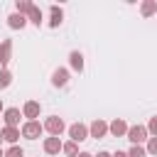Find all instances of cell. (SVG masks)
<instances>
[{"mask_svg":"<svg viewBox=\"0 0 157 157\" xmlns=\"http://www.w3.org/2000/svg\"><path fill=\"white\" fill-rule=\"evenodd\" d=\"M42 132H44V125L39 120H25V125L20 128V135L27 137V140H37Z\"/></svg>","mask_w":157,"mask_h":157,"instance_id":"cell-1","label":"cell"},{"mask_svg":"<svg viewBox=\"0 0 157 157\" xmlns=\"http://www.w3.org/2000/svg\"><path fill=\"white\" fill-rule=\"evenodd\" d=\"M42 125H44V130H47L52 137H61V132L66 130V125H64V120H61L59 115H49Z\"/></svg>","mask_w":157,"mask_h":157,"instance_id":"cell-2","label":"cell"},{"mask_svg":"<svg viewBox=\"0 0 157 157\" xmlns=\"http://www.w3.org/2000/svg\"><path fill=\"white\" fill-rule=\"evenodd\" d=\"M125 137H128L132 145H142V142H147V140H150V135H147V128H145V125H130V128H128V132H125Z\"/></svg>","mask_w":157,"mask_h":157,"instance_id":"cell-3","label":"cell"},{"mask_svg":"<svg viewBox=\"0 0 157 157\" xmlns=\"http://www.w3.org/2000/svg\"><path fill=\"white\" fill-rule=\"evenodd\" d=\"M69 137H71V142H83V140H88V125H83V123H74V125H69Z\"/></svg>","mask_w":157,"mask_h":157,"instance_id":"cell-4","label":"cell"},{"mask_svg":"<svg viewBox=\"0 0 157 157\" xmlns=\"http://www.w3.org/2000/svg\"><path fill=\"white\" fill-rule=\"evenodd\" d=\"M105 135H108V123H105V120H101V118H96V120L88 125V137L101 140V137H105Z\"/></svg>","mask_w":157,"mask_h":157,"instance_id":"cell-5","label":"cell"},{"mask_svg":"<svg viewBox=\"0 0 157 157\" xmlns=\"http://www.w3.org/2000/svg\"><path fill=\"white\" fill-rule=\"evenodd\" d=\"M20 118H22V110H20V108H5V110H2L5 128H17V125H20Z\"/></svg>","mask_w":157,"mask_h":157,"instance_id":"cell-6","label":"cell"},{"mask_svg":"<svg viewBox=\"0 0 157 157\" xmlns=\"http://www.w3.org/2000/svg\"><path fill=\"white\" fill-rule=\"evenodd\" d=\"M39 113H42L39 101H27V103L22 105V118H27V120H37Z\"/></svg>","mask_w":157,"mask_h":157,"instance_id":"cell-7","label":"cell"},{"mask_svg":"<svg viewBox=\"0 0 157 157\" xmlns=\"http://www.w3.org/2000/svg\"><path fill=\"white\" fill-rule=\"evenodd\" d=\"M128 128H130V125H128L123 118H115V120H110V123H108V132H110L113 137H125Z\"/></svg>","mask_w":157,"mask_h":157,"instance_id":"cell-8","label":"cell"},{"mask_svg":"<svg viewBox=\"0 0 157 157\" xmlns=\"http://www.w3.org/2000/svg\"><path fill=\"white\" fill-rule=\"evenodd\" d=\"M10 59H12V39H2L0 42V66L7 69Z\"/></svg>","mask_w":157,"mask_h":157,"instance_id":"cell-9","label":"cell"},{"mask_svg":"<svg viewBox=\"0 0 157 157\" xmlns=\"http://www.w3.org/2000/svg\"><path fill=\"white\" fill-rule=\"evenodd\" d=\"M61 145H64L61 137H52V135H49V137H44V145H42V147H44L47 155H59V152H61Z\"/></svg>","mask_w":157,"mask_h":157,"instance_id":"cell-10","label":"cell"},{"mask_svg":"<svg viewBox=\"0 0 157 157\" xmlns=\"http://www.w3.org/2000/svg\"><path fill=\"white\" fill-rule=\"evenodd\" d=\"M61 22H64V10H61L59 5H52V7H49V27L56 29Z\"/></svg>","mask_w":157,"mask_h":157,"instance_id":"cell-11","label":"cell"},{"mask_svg":"<svg viewBox=\"0 0 157 157\" xmlns=\"http://www.w3.org/2000/svg\"><path fill=\"white\" fill-rule=\"evenodd\" d=\"M52 83H54L56 88H64V86L69 83V71H66V69H54V74H52Z\"/></svg>","mask_w":157,"mask_h":157,"instance_id":"cell-12","label":"cell"},{"mask_svg":"<svg viewBox=\"0 0 157 157\" xmlns=\"http://www.w3.org/2000/svg\"><path fill=\"white\" fill-rule=\"evenodd\" d=\"M25 25H27V17H25V15H17V12H12V15L7 17V27H10V29H22Z\"/></svg>","mask_w":157,"mask_h":157,"instance_id":"cell-13","label":"cell"},{"mask_svg":"<svg viewBox=\"0 0 157 157\" xmlns=\"http://www.w3.org/2000/svg\"><path fill=\"white\" fill-rule=\"evenodd\" d=\"M69 64H71V69H74V71H78V74H81V71H83V54L74 49V52L69 54Z\"/></svg>","mask_w":157,"mask_h":157,"instance_id":"cell-14","label":"cell"},{"mask_svg":"<svg viewBox=\"0 0 157 157\" xmlns=\"http://www.w3.org/2000/svg\"><path fill=\"white\" fill-rule=\"evenodd\" d=\"M0 132H2V140H5V142L17 145V140H20V128H2Z\"/></svg>","mask_w":157,"mask_h":157,"instance_id":"cell-15","label":"cell"},{"mask_svg":"<svg viewBox=\"0 0 157 157\" xmlns=\"http://www.w3.org/2000/svg\"><path fill=\"white\" fill-rule=\"evenodd\" d=\"M140 15H142V17H152V15H157V2H155V0H145V2L140 5Z\"/></svg>","mask_w":157,"mask_h":157,"instance_id":"cell-16","label":"cell"},{"mask_svg":"<svg viewBox=\"0 0 157 157\" xmlns=\"http://www.w3.org/2000/svg\"><path fill=\"white\" fill-rule=\"evenodd\" d=\"M27 22H32L34 27H39V25L44 22V15H42V10H39L37 5H32V10H29V15H27Z\"/></svg>","mask_w":157,"mask_h":157,"instance_id":"cell-17","label":"cell"},{"mask_svg":"<svg viewBox=\"0 0 157 157\" xmlns=\"http://www.w3.org/2000/svg\"><path fill=\"white\" fill-rule=\"evenodd\" d=\"M32 5H34V2H29V0H17V2H15V12L27 17V15H29V10H32Z\"/></svg>","mask_w":157,"mask_h":157,"instance_id":"cell-18","label":"cell"},{"mask_svg":"<svg viewBox=\"0 0 157 157\" xmlns=\"http://www.w3.org/2000/svg\"><path fill=\"white\" fill-rule=\"evenodd\" d=\"M61 152H64L66 157H76V155H78V145L69 140V142H64V145H61Z\"/></svg>","mask_w":157,"mask_h":157,"instance_id":"cell-19","label":"cell"},{"mask_svg":"<svg viewBox=\"0 0 157 157\" xmlns=\"http://www.w3.org/2000/svg\"><path fill=\"white\" fill-rule=\"evenodd\" d=\"M10 83H12V71L10 69H0V91L7 88Z\"/></svg>","mask_w":157,"mask_h":157,"instance_id":"cell-20","label":"cell"},{"mask_svg":"<svg viewBox=\"0 0 157 157\" xmlns=\"http://www.w3.org/2000/svg\"><path fill=\"white\" fill-rule=\"evenodd\" d=\"M5 157H25V150H22L20 145H10V147L5 150Z\"/></svg>","mask_w":157,"mask_h":157,"instance_id":"cell-21","label":"cell"},{"mask_svg":"<svg viewBox=\"0 0 157 157\" xmlns=\"http://www.w3.org/2000/svg\"><path fill=\"white\" fill-rule=\"evenodd\" d=\"M128 157H147V152H145L142 145H132V147L128 150Z\"/></svg>","mask_w":157,"mask_h":157,"instance_id":"cell-22","label":"cell"},{"mask_svg":"<svg viewBox=\"0 0 157 157\" xmlns=\"http://www.w3.org/2000/svg\"><path fill=\"white\" fill-rule=\"evenodd\" d=\"M145 128H147V135H150V137H157V115H152Z\"/></svg>","mask_w":157,"mask_h":157,"instance_id":"cell-23","label":"cell"},{"mask_svg":"<svg viewBox=\"0 0 157 157\" xmlns=\"http://www.w3.org/2000/svg\"><path fill=\"white\" fill-rule=\"evenodd\" d=\"M145 152L157 157V137H150V140H147V147H145Z\"/></svg>","mask_w":157,"mask_h":157,"instance_id":"cell-24","label":"cell"},{"mask_svg":"<svg viewBox=\"0 0 157 157\" xmlns=\"http://www.w3.org/2000/svg\"><path fill=\"white\" fill-rule=\"evenodd\" d=\"M93 157H113V155H110V152H105V150H103V152H98V155H93Z\"/></svg>","mask_w":157,"mask_h":157,"instance_id":"cell-25","label":"cell"},{"mask_svg":"<svg viewBox=\"0 0 157 157\" xmlns=\"http://www.w3.org/2000/svg\"><path fill=\"white\" fill-rule=\"evenodd\" d=\"M113 157H128V152H120L118 150V152H113Z\"/></svg>","mask_w":157,"mask_h":157,"instance_id":"cell-26","label":"cell"},{"mask_svg":"<svg viewBox=\"0 0 157 157\" xmlns=\"http://www.w3.org/2000/svg\"><path fill=\"white\" fill-rule=\"evenodd\" d=\"M76 157H93V155H91V152H78Z\"/></svg>","mask_w":157,"mask_h":157,"instance_id":"cell-27","label":"cell"},{"mask_svg":"<svg viewBox=\"0 0 157 157\" xmlns=\"http://www.w3.org/2000/svg\"><path fill=\"white\" fill-rule=\"evenodd\" d=\"M2 110H5V108H2V101H0V113H2Z\"/></svg>","mask_w":157,"mask_h":157,"instance_id":"cell-28","label":"cell"},{"mask_svg":"<svg viewBox=\"0 0 157 157\" xmlns=\"http://www.w3.org/2000/svg\"><path fill=\"white\" fill-rule=\"evenodd\" d=\"M0 157H5V152H2V150H0Z\"/></svg>","mask_w":157,"mask_h":157,"instance_id":"cell-29","label":"cell"},{"mask_svg":"<svg viewBox=\"0 0 157 157\" xmlns=\"http://www.w3.org/2000/svg\"><path fill=\"white\" fill-rule=\"evenodd\" d=\"M0 142H2V132H0Z\"/></svg>","mask_w":157,"mask_h":157,"instance_id":"cell-30","label":"cell"}]
</instances>
